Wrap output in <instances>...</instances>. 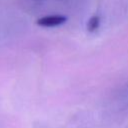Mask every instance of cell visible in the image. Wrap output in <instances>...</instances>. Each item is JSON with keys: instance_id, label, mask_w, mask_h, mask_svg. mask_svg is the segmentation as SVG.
I'll return each mask as SVG.
<instances>
[{"instance_id": "6da1fadb", "label": "cell", "mask_w": 128, "mask_h": 128, "mask_svg": "<svg viewBox=\"0 0 128 128\" xmlns=\"http://www.w3.org/2000/svg\"><path fill=\"white\" fill-rule=\"evenodd\" d=\"M67 21V17L61 14L55 15H47L39 18L36 21V24L41 27H57L64 24Z\"/></svg>"}, {"instance_id": "7a4b0ae2", "label": "cell", "mask_w": 128, "mask_h": 128, "mask_svg": "<svg viewBox=\"0 0 128 128\" xmlns=\"http://www.w3.org/2000/svg\"><path fill=\"white\" fill-rule=\"evenodd\" d=\"M99 25H100V18H99V16L94 15L87 22V30L89 32H94L98 29Z\"/></svg>"}]
</instances>
